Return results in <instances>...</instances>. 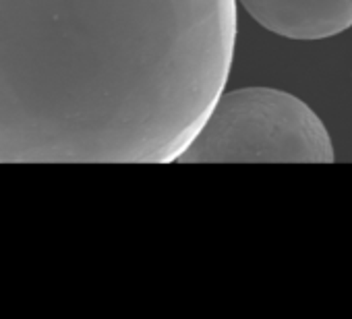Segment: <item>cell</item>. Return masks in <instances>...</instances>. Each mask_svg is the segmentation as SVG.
<instances>
[{"label":"cell","mask_w":352,"mask_h":319,"mask_svg":"<svg viewBox=\"0 0 352 319\" xmlns=\"http://www.w3.org/2000/svg\"><path fill=\"white\" fill-rule=\"evenodd\" d=\"M239 0H0V164L176 162L224 94Z\"/></svg>","instance_id":"cell-1"},{"label":"cell","mask_w":352,"mask_h":319,"mask_svg":"<svg viewBox=\"0 0 352 319\" xmlns=\"http://www.w3.org/2000/svg\"><path fill=\"white\" fill-rule=\"evenodd\" d=\"M336 160L321 118L296 96L274 87L224 91L176 162H309Z\"/></svg>","instance_id":"cell-2"},{"label":"cell","mask_w":352,"mask_h":319,"mask_svg":"<svg viewBox=\"0 0 352 319\" xmlns=\"http://www.w3.org/2000/svg\"><path fill=\"white\" fill-rule=\"evenodd\" d=\"M267 32L288 40H325L352 28V0H239Z\"/></svg>","instance_id":"cell-3"}]
</instances>
